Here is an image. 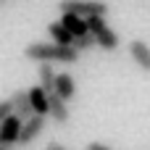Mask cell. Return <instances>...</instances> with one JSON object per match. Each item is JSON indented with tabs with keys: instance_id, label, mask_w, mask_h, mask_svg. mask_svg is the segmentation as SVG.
Returning <instances> with one entry per match:
<instances>
[{
	"instance_id": "277c9868",
	"label": "cell",
	"mask_w": 150,
	"mask_h": 150,
	"mask_svg": "<svg viewBox=\"0 0 150 150\" xmlns=\"http://www.w3.org/2000/svg\"><path fill=\"white\" fill-rule=\"evenodd\" d=\"M21 129H24V119H18L16 113L0 124V145L11 148V145H18V137H21Z\"/></svg>"
},
{
	"instance_id": "d6986e66",
	"label": "cell",
	"mask_w": 150,
	"mask_h": 150,
	"mask_svg": "<svg viewBox=\"0 0 150 150\" xmlns=\"http://www.w3.org/2000/svg\"><path fill=\"white\" fill-rule=\"evenodd\" d=\"M0 3H5V0H0Z\"/></svg>"
},
{
	"instance_id": "8992f818",
	"label": "cell",
	"mask_w": 150,
	"mask_h": 150,
	"mask_svg": "<svg viewBox=\"0 0 150 150\" xmlns=\"http://www.w3.org/2000/svg\"><path fill=\"white\" fill-rule=\"evenodd\" d=\"M11 103H13V111H16V116H18V119H24V121H29L32 116H37V113H34V108H32L29 90H16V92L11 95Z\"/></svg>"
},
{
	"instance_id": "ac0fdd59",
	"label": "cell",
	"mask_w": 150,
	"mask_h": 150,
	"mask_svg": "<svg viewBox=\"0 0 150 150\" xmlns=\"http://www.w3.org/2000/svg\"><path fill=\"white\" fill-rule=\"evenodd\" d=\"M0 150H8V148H5V145H0Z\"/></svg>"
},
{
	"instance_id": "5b68a950",
	"label": "cell",
	"mask_w": 150,
	"mask_h": 150,
	"mask_svg": "<svg viewBox=\"0 0 150 150\" xmlns=\"http://www.w3.org/2000/svg\"><path fill=\"white\" fill-rule=\"evenodd\" d=\"M45 124H47V116H32L29 121H24V129H21V137H18V148L32 145V142L42 134Z\"/></svg>"
},
{
	"instance_id": "4fadbf2b",
	"label": "cell",
	"mask_w": 150,
	"mask_h": 150,
	"mask_svg": "<svg viewBox=\"0 0 150 150\" xmlns=\"http://www.w3.org/2000/svg\"><path fill=\"white\" fill-rule=\"evenodd\" d=\"M55 95H61L66 103L76 95V82L69 71H58V79H55Z\"/></svg>"
},
{
	"instance_id": "9a60e30c",
	"label": "cell",
	"mask_w": 150,
	"mask_h": 150,
	"mask_svg": "<svg viewBox=\"0 0 150 150\" xmlns=\"http://www.w3.org/2000/svg\"><path fill=\"white\" fill-rule=\"evenodd\" d=\"M13 113H16V111H13V103H11V98H8V100H0V124H3V121H8Z\"/></svg>"
},
{
	"instance_id": "52a82bcc",
	"label": "cell",
	"mask_w": 150,
	"mask_h": 150,
	"mask_svg": "<svg viewBox=\"0 0 150 150\" xmlns=\"http://www.w3.org/2000/svg\"><path fill=\"white\" fill-rule=\"evenodd\" d=\"M129 55L137 63V69H142L145 74H150V45L145 40H132L129 42Z\"/></svg>"
},
{
	"instance_id": "ba28073f",
	"label": "cell",
	"mask_w": 150,
	"mask_h": 150,
	"mask_svg": "<svg viewBox=\"0 0 150 150\" xmlns=\"http://www.w3.org/2000/svg\"><path fill=\"white\" fill-rule=\"evenodd\" d=\"M55 124H69L71 121V111H69V103L61 98V95H55V92H50V113H47Z\"/></svg>"
},
{
	"instance_id": "7c38bea8",
	"label": "cell",
	"mask_w": 150,
	"mask_h": 150,
	"mask_svg": "<svg viewBox=\"0 0 150 150\" xmlns=\"http://www.w3.org/2000/svg\"><path fill=\"white\" fill-rule=\"evenodd\" d=\"M61 24H63L74 37H84V34H90V24H87V18H82V16L61 13Z\"/></svg>"
},
{
	"instance_id": "9c48e42d",
	"label": "cell",
	"mask_w": 150,
	"mask_h": 150,
	"mask_svg": "<svg viewBox=\"0 0 150 150\" xmlns=\"http://www.w3.org/2000/svg\"><path fill=\"white\" fill-rule=\"evenodd\" d=\"M29 98H32V108L37 116H47L50 113V92H45L40 84L29 87Z\"/></svg>"
},
{
	"instance_id": "2e32d148",
	"label": "cell",
	"mask_w": 150,
	"mask_h": 150,
	"mask_svg": "<svg viewBox=\"0 0 150 150\" xmlns=\"http://www.w3.org/2000/svg\"><path fill=\"white\" fill-rule=\"evenodd\" d=\"M87 150H113V148H111V145H105V142H90Z\"/></svg>"
},
{
	"instance_id": "3957f363",
	"label": "cell",
	"mask_w": 150,
	"mask_h": 150,
	"mask_svg": "<svg viewBox=\"0 0 150 150\" xmlns=\"http://www.w3.org/2000/svg\"><path fill=\"white\" fill-rule=\"evenodd\" d=\"M87 24H90V32H92V37H95V42H98V47H103L105 53H113V50H119V34H116V32L108 26L105 16L87 18Z\"/></svg>"
},
{
	"instance_id": "e0dca14e",
	"label": "cell",
	"mask_w": 150,
	"mask_h": 150,
	"mask_svg": "<svg viewBox=\"0 0 150 150\" xmlns=\"http://www.w3.org/2000/svg\"><path fill=\"white\" fill-rule=\"evenodd\" d=\"M45 150H69L66 145H61V142H55V140H50L47 145H45Z\"/></svg>"
},
{
	"instance_id": "7a4b0ae2",
	"label": "cell",
	"mask_w": 150,
	"mask_h": 150,
	"mask_svg": "<svg viewBox=\"0 0 150 150\" xmlns=\"http://www.w3.org/2000/svg\"><path fill=\"white\" fill-rule=\"evenodd\" d=\"M58 11L82 16V18H95V16H108V3H103V0H61Z\"/></svg>"
},
{
	"instance_id": "6da1fadb",
	"label": "cell",
	"mask_w": 150,
	"mask_h": 150,
	"mask_svg": "<svg viewBox=\"0 0 150 150\" xmlns=\"http://www.w3.org/2000/svg\"><path fill=\"white\" fill-rule=\"evenodd\" d=\"M24 58L34 63H76L82 53L76 47H66L58 42H29L24 47Z\"/></svg>"
},
{
	"instance_id": "5bb4252c",
	"label": "cell",
	"mask_w": 150,
	"mask_h": 150,
	"mask_svg": "<svg viewBox=\"0 0 150 150\" xmlns=\"http://www.w3.org/2000/svg\"><path fill=\"white\" fill-rule=\"evenodd\" d=\"M74 47H76L79 53H87V50H92V47H98V42H95V37H92V32H90V34H84V37H76V42H74Z\"/></svg>"
},
{
	"instance_id": "30bf717a",
	"label": "cell",
	"mask_w": 150,
	"mask_h": 150,
	"mask_svg": "<svg viewBox=\"0 0 150 150\" xmlns=\"http://www.w3.org/2000/svg\"><path fill=\"white\" fill-rule=\"evenodd\" d=\"M47 34H50V40L53 42H58V45H66V47H74V42H76V37L61 24V18L58 21H50L47 24Z\"/></svg>"
},
{
	"instance_id": "8fae6325",
	"label": "cell",
	"mask_w": 150,
	"mask_h": 150,
	"mask_svg": "<svg viewBox=\"0 0 150 150\" xmlns=\"http://www.w3.org/2000/svg\"><path fill=\"white\" fill-rule=\"evenodd\" d=\"M55 79H58V71L53 63H37V82L45 92H55Z\"/></svg>"
}]
</instances>
